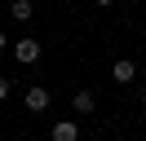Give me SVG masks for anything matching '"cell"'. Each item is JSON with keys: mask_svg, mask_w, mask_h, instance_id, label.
Segmentation results:
<instances>
[{"mask_svg": "<svg viewBox=\"0 0 146 141\" xmlns=\"http://www.w3.org/2000/svg\"><path fill=\"white\" fill-rule=\"evenodd\" d=\"M13 57H18L22 66L40 62V40H13Z\"/></svg>", "mask_w": 146, "mask_h": 141, "instance_id": "6da1fadb", "label": "cell"}, {"mask_svg": "<svg viewBox=\"0 0 146 141\" xmlns=\"http://www.w3.org/2000/svg\"><path fill=\"white\" fill-rule=\"evenodd\" d=\"M111 75H115V84H133V79H137V66L128 57H119L115 66H111Z\"/></svg>", "mask_w": 146, "mask_h": 141, "instance_id": "7a4b0ae2", "label": "cell"}, {"mask_svg": "<svg viewBox=\"0 0 146 141\" xmlns=\"http://www.w3.org/2000/svg\"><path fill=\"white\" fill-rule=\"evenodd\" d=\"M27 110H49V88H27Z\"/></svg>", "mask_w": 146, "mask_h": 141, "instance_id": "3957f363", "label": "cell"}, {"mask_svg": "<svg viewBox=\"0 0 146 141\" xmlns=\"http://www.w3.org/2000/svg\"><path fill=\"white\" fill-rule=\"evenodd\" d=\"M80 137V128H75L71 119H62V123H53V141H75Z\"/></svg>", "mask_w": 146, "mask_h": 141, "instance_id": "277c9868", "label": "cell"}, {"mask_svg": "<svg viewBox=\"0 0 146 141\" xmlns=\"http://www.w3.org/2000/svg\"><path fill=\"white\" fill-rule=\"evenodd\" d=\"M71 110H75V115H89V110H93V93H75V97H71Z\"/></svg>", "mask_w": 146, "mask_h": 141, "instance_id": "5b68a950", "label": "cell"}, {"mask_svg": "<svg viewBox=\"0 0 146 141\" xmlns=\"http://www.w3.org/2000/svg\"><path fill=\"white\" fill-rule=\"evenodd\" d=\"M9 9H13V18H18V22H27V18L36 13V9H31V0H13Z\"/></svg>", "mask_w": 146, "mask_h": 141, "instance_id": "8992f818", "label": "cell"}, {"mask_svg": "<svg viewBox=\"0 0 146 141\" xmlns=\"http://www.w3.org/2000/svg\"><path fill=\"white\" fill-rule=\"evenodd\" d=\"M0 97H9V79H5V75H0Z\"/></svg>", "mask_w": 146, "mask_h": 141, "instance_id": "52a82bcc", "label": "cell"}, {"mask_svg": "<svg viewBox=\"0 0 146 141\" xmlns=\"http://www.w3.org/2000/svg\"><path fill=\"white\" fill-rule=\"evenodd\" d=\"M5 49H9V35H5V31H0V53H5Z\"/></svg>", "mask_w": 146, "mask_h": 141, "instance_id": "ba28073f", "label": "cell"}, {"mask_svg": "<svg viewBox=\"0 0 146 141\" xmlns=\"http://www.w3.org/2000/svg\"><path fill=\"white\" fill-rule=\"evenodd\" d=\"M98 5H115V0H98Z\"/></svg>", "mask_w": 146, "mask_h": 141, "instance_id": "9c48e42d", "label": "cell"}, {"mask_svg": "<svg viewBox=\"0 0 146 141\" xmlns=\"http://www.w3.org/2000/svg\"><path fill=\"white\" fill-rule=\"evenodd\" d=\"M142 106H146V88H142Z\"/></svg>", "mask_w": 146, "mask_h": 141, "instance_id": "30bf717a", "label": "cell"}]
</instances>
